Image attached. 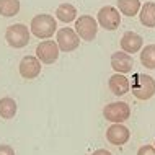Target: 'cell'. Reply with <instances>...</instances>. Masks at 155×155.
Returning <instances> with one entry per match:
<instances>
[{
	"instance_id": "1",
	"label": "cell",
	"mask_w": 155,
	"mask_h": 155,
	"mask_svg": "<svg viewBox=\"0 0 155 155\" xmlns=\"http://www.w3.org/2000/svg\"><path fill=\"white\" fill-rule=\"evenodd\" d=\"M56 30H57V21L52 15L41 13L31 20L30 31L39 39H49L56 33Z\"/></svg>"
},
{
	"instance_id": "2",
	"label": "cell",
	"mask_w": 155,
	"mask_h": 155,
	"mask_svg": "<svg viewBox=\"0 0 155 155\" xmlns=\"http://www.w3.org/2000/svg\"><path fill=\"white\" fill-rule=\"evenodd\" d=\"M132 95L137 100H150L155 95V80L153 77L145 74H136L132 78Z\"/></svg>"
},
{
	"instance_id": "3",
	"label": "cell",
	"mask_w": 155,
	"mask_h": 155,
	"mask_svg": "<svg viewBox=\"0 0 155 155\" xmlns=\"http://www.w3.org/2000/svg\"><path fill=\"white\" fill-rule=\"evenodd\" d=\"M5 41L15 49H21L30 43V30L23 23L10 25L5 31Z\"/></svg>"
},
{
	"instance_id": "4",
	"label": "cell",
	"mask_w": 155,
	"mask_h": 155,
	"mask_svg": "<svg viewBox=\"0 0 155 155\" xmlns=\"http://www.w3.org/2000/svg\"><path fill=\"white\" fill-rule=\"evenodd\" d=\"M75 33L83 41H93L98 33V21L90 15H82L75 20Z\"/></svg>"
},
{
	"instance_id": "5",
	"label": "cell",
	"mask_w": 155,
	"mask_h": 155,
	"mask_svg": "<svg viewBox=\"0 0 155 155\" xmlns=\"http://www.w3.org/2000/svg\"><path fill=\"white\" fill-rule=\"evenodd\" d=\"M103 116L110 123H124L131 116V108L124 101H114V103H110L104 106Z\"/></svg>"
},
{
	"instance_id": "6",
	"label": "cell",
	"mask_w": 155,
	"mask_h": 155,
	"mask_svg": "<svg viewBox=\"0 0 155 155\" xmlns=\"http://www.w3.org/2000/svg\"><path fill=\"white\" fill-rule=\"evenodd\" d=\"M56 43H57V46H59V51L72 52L78 48L80 38H78V35L75 33V30H72V28H61V30L57 31Z\"/></svg>"
},
{
	"instance_id": "7",
	"label": "cell",
	"mask_w": 155,
	"mask_h": 155,
	"mask_svg": "<svg viewBox=\"0 0 155 155\" xmlns=\"http://www.w3.org/2000/svg\"><path fill=\"white\" fill-rule=\"evenodd\" d=\"M59 46H57L56 41H41L39 44L36 46V57L39 59V62L43 64H54L57 59H59Z\"/></svg>"
},
{
	"instance_id": "8",
	"label": "cell",
	"mask_w": 155,
	"mask_h": 155,
	"mask_svg": "<svg viewBox=\"0 0 155 155\" xmlns=\"http://www.w3.org/2000/svg\"><path fill=\"white\" fill-rule=\"evenodd\" d=\"M98 23L100 26L108 31H114L121 25V15L114 7H103L98 12Z\"/></svg>"
},
{
	"instance_id": "9",
	"label": "cell",
	"mask_w": 155,
	"mask_h": 155,
	"mask_svg": "<svg viewBox=\"0 0 155 155\" xmlns=\"http://www.w3.org/2000/svg\"><path fill=\"white\" fill-rule=\"evenodd\" d=\"M18 69H20V75L23 78L31 80V78H36L41 74V62L36 56H25L21 62H20Z\"/></svg>"
},
{
	"instance_id": "10",
	"label": "cell",
	"mask_w": 155,
	"mask_h": 155,
	"mask_svg": "<svg viewBox=\"0 0 155 155\" xmlns=\"http://www.w3.org/2000/svg\"><path fill=\"white\" fill-rule=\"evenodd\" d=\"M129 137H131L129 129L121 123H113L106 131V139L113 145H124L129 140Z\"/></svg>"
},
{
	"instance_id": "11",
	"label": "cell",
	"mask_w": 155,
	"mask_h": 155,
	"mask_svg": "<svg viewBox=\"0 0 155 155\" xmlns=\"http://www.w3.org/2000/svg\"><path fill=\"white\" fill-rule=\"evenodd\" d=\"M111 67L116 70L118 74H127L132 70L134 67V61L127 52L124 51H118L111 56Z\"/></svg>"
},
{
	"instance_id": "12",
	"label": "cell",
	"mask_w": 155,
	"mask_h": 155,
	"mask_svg": "<svg viewBox=\"0 0 155 155\" xmlns=\"http://www.w3.org/2000/svg\"><path fill=\"white\" fill-rule=\"evenodd\" d=\"M142 44H144L142 38L137 35V33H134V31L124 33L123 38H121V48H123V51L127 52V54L139 52L142 49Z\"/></svg>"
},
{
	"instance_id": "13",
	"label": "cell",
	"mask_w": 155,
	"mask_h": 155,
	"mask_svg": "<svg viewBox=\"0 0 155 155\" xmlns=\"http://www.w3.org/2000/svg\"><path fill=\"white\" fill-rule=\"evenodd\" d=\"M108 85H110V90L113 91V95H116V96L126 95L129 91V88H131L129 78L124 77V74H118V72L113 75V77H110Z\"/></svg>"
},
{
	"instance_id": "14",
	"label": "cell",
	"mask_w": 155,
	"mask_h": 155,
	"mask_svg": "<svg viewBox=\"0 0 155 155\" xmlns=\"http://www.w3.org/2000/svg\"><path fill=\"white\" fill-rule=\"evenodd\" d=\"M140 13L139 20L145 28H155V3L153 2H145L140 5Z\"/></svg>"
},
{
	"instance_id": "15",
	"label": "cell",
	"mask_w": 155,
	"mask_h": 155,
	"mask_svg": "<svg viewBox=\"0 0 155 155\" xmlns=\"http://www.w3.org/2000/svg\"><path fill=\"white\" fill-rule=\"evenodd\" d=\"M56 18L62 23H70L77 18V10L72 3H61L56 10Z\"/></svg>"
},
{
	"instance_id": "16",
	"label": "cell",
	"mask_w": 155,
	"mask_h": 155,
	"mask_svg": "<svg viewBox=\"0 0 155 155\" xmlns=\"http://www.w3.org/2000/svg\"><path fill=\"white\" fill-rule=\"evenodd\" d=\"M16 101L10 96H5V98H0V116L3 119H12L16 114Z\"/></svg>"
},
{
	"instance_id": "17",
	"label": "cell",
	"mask_w": 155,
	"mask_h": 155,
	"mask_svg": "<svg viewBox=\"0 0 155 155\" xmlns=\"http://www.w3.org/2000/svg\"><path fill=\"white\" fill-rule=\"evenodd\" d=\"M118 8L119 12L126 16H134L139 13L140 10V2L139 0H118Z\"/></svg>"
},
{
	"instance_id": "18",
	"label": "cell",
	"mask_w": 155,
	"mask_h": 155,
	"mask_svg": "<svg viewBox=\"0 0 155 155\" xmlns=\"http://www.w3.org/2000/svg\"><path fill=\"white\" fill-rule=\"evenodd\" d=\"M140 62L147 69H155V44H147L140 51Z\"/></svg>"
},
{
	"instance_id": "19",
	"label": "cell",
	"mask_w": 155,
	"mask_h": 155,
	"mask_svg": "<svg viewBox=\"0 0 155 155\" xmlns=\"http://www.w3.org/2000/svg\"><path fill=\"white\" fill-rule=\"evenodd\" d=\"M20 12V0H0V15L15 16Z\"/></svg>"
},
{
	"instance_id": "20",
	"label": "cell",
	"mask_w": 155,
	"mask_h": 155,
	"mask_svg": "<svg viewBox=\"0 0 155 155\" xmlns=\"http://www.w3.org/2000/svg\"><path fill=\"white\" fill-rule=\"evenodd\" d=\"M137 155H155V147L153 145H142Z\"/></svg>"
},
{
	"instance_id": "21",
	"label": "cell",
	"mask_w": 155,
	"mask_h": 155,
	"mask_svg": "<svg viewBox=\"0 0 155 155\" xmlns=\"http://www.w3.org/2000/svg\"><path fill=\"white\" fill-rule=\"evenodd\" d=\"M0 155H15V150H13L12 145L2 144V145H0Z\"/></svg>"
},
{
	"instance_id": "22",
	"label": "cell",
	"mask_w": 155,
	"mask_h": 155,
	"mask_svg": "<svg viewBox=\"0 0 155 155\" xmlns=\"http://www.w3.org/2000/svg\"><path fill=\"white\" fill-rule=\"evenodd\" d=\"M91 155H111V152H108L106 149H98V150H95Z\"/></svg>"
}]
</instances>
